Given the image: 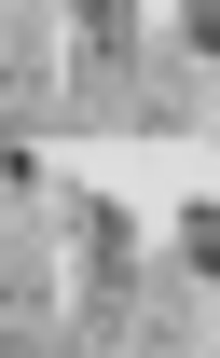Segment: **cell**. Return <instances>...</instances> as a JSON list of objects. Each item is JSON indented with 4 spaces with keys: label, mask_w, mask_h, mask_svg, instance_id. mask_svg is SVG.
<instances>
[{
    "label": "cell",
    "mask_w": 220,
    "mask_h": 358,
    "mask_svg": "<svg viewBox=\"0 0 220 358\" xmlns=\"http://www.w3.org/2000/svg\"><path fill=\"white\" fill-rule=\"evenodd\" d=\"M138 221V193H110L69 152H14V358H55L69 317H83L110 234Z\"/></svg>",
    "instance_id": "1"
}]
</instances>
